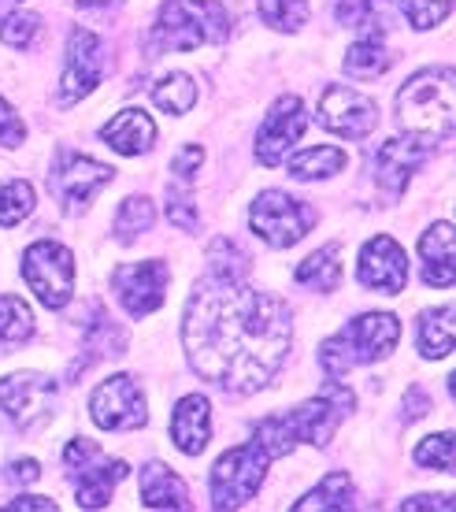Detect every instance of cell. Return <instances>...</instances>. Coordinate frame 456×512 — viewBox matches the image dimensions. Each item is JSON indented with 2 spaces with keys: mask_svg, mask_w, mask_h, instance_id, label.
Segmentation results:
<instances>
[{
  "mask_svg": "<svg viewBox=\"0 0 456 512\" xmlns=\"http://www.w3.org/2000/svg\"><path fill=\"white\" fill-rule=\"evenodd\" d=\"M34 338V312L26 308L23 297L0 294V342L4 346H23Z\"/></svg>",
  "mask_w": 456,
  "mask_h": 512,
  "instance_id": "obj_29",
  "label": "cell"
},
{
  "mask_svg": "<svg viewBox=\"0 0 456 512\" xmlns=\"http://www.w3.org/2000/svg\"><path fill=\"white\" fill-rule=\"evenodd\" d=\"M0 405L15 420V427L34 431L38 423L49 420L52 405H56V383L41 372H15L0 379Z\"/></svg>",
  "mask_w": 456,
  "mask_h": 512,
  "instance_id": "obj_13",
  "label": "cell"
},
{
  "mask_svg": "<svg viewBox=\"0 0 456 512\" xmlns=\"http://www.w3.org/2000/svg\"><path fill=\"white\" fill-rule=\"evenodd\" d=\"M101 138L112 145L115 153L141 156L156 145V123H152L141 108H123V112H119V116L101 130Z\"/></svg>",
  "mask_w": 456,
  "mask_h": 512,
  "instance_id": "obj_20",
  "label": "cell"
},
{
  "mask_svg": "<svg viewBox=\"0 0 456 512\" xmlns=\"http://www.w3.org/2000/svg\"><path fill=\"white\" fill-rule=\"evenodd\" d=\"M453 8V0H401V12L416 30H434Z\"/></svg>",
  "mask_w": 456,
  "mask_h": 512,
  "instance_id": "obj_37",
  "label": "cell"
},
{
  "mask_svg": "<svg viewBox=\"0 0 456 512\" xmlns=\"http://www.w3.org/2000/svg\"><path fill=\"white\" fill-rule=\"evenodd\" d=\"M34 212V186L26 179H12L0 186V227H15Z\"/></svg>",
  "mask_w": 456,
  "mask_h": 512,
  "instance_id": "obj_31",
  "label": "cell"
},
{
  "mask_svg": "<svg viewBox=\"0 0 456 512\" xmlns=\"http://www.w3.org/2000/svg\"><path fill=\"white\" fill-rule=\"evenodd\" d=\"M353 412V390L342 383H327L312 401L297 405L293 412H282V416H267L256 427V438L260 446L267 449V457H290L297 446H330L334 431L342 427V416Z\"/></svg>",
  "mask_w": 456,
  "mask_h": 512,
  "instance_id": "obj_2",
  "label": "cell"
},
{
  "mask_svg": "<svg viewBox=\"0 0 456 512\" xmlns=\"http://www.w3.org/2000/svg\"><path fill=\"white\" fill-rule=\"evenodd\" d=\"M4 509H26V512H56L60 505L52 498H30V494H23V498H12L4 501Z\"/></svg>",
  "mask_w": 456,
  "mask_h": 512,
  "instance_id": "obj_41",
  "label": "cell"
},
{
  "mask_svg": "<svg viewBox=\"0 0 456 512\" xmlns=\"http://www.w3.org/2000/svg\"><path fill=\"white\" fill-rule=\"evenodd\" d=\"M431 156L427 141L412 138V134H401V138L382 141L375 156H371V171H375V182L390 197H401V190L408 186V179L416 175V167Z\"/></svg>",
  "mask_w": 456,
  "mask_h": 512,
  "instance_id": "obj_18",
  "label": "cell"
},
{
  "mask_svg": "<svg viewBox=\"0 0 456 512\" xmlns=\"http://www.w3.org/2000/svg\"><path fill=\"white\" fill-rule=\"evenodd\" d=\"M401 509L405 512H416V509H438V512H449L453 509V498L449 494H423V498H412V501H401Z\"/></svg>",
  "mask_w": 456,
  "mask_h": 512,
  "instance_id": "obj_40",
  "label": "cell"
},
{
  "mask_svg": "<svg viewBox=\"0 0 456 512\" xmlns=\"http://www.w3.org/2000/svg\"><path fill=\"white\" fill-rule=\"evenodd\" d=\"M419 353L427 360H445L453 353V305H442L434 312H423L416 331Z\"/></svg>",
  "mask_w": 456,
  "mask_h": 512,
  "instance_id": "obj_25",
  "label": "cell"
},
{
  "mask_svg": "<svg viewBox=\"0 0 456 512\" xmlns=\"http://www.w3.org/2000/svg\"><path fill=\"white\" fill-rule=\"evenodd\" d=\"M41 34H45V23L34 12H8L0 19V41L12 49H30Z\"/></svg>",
  "mask_w": 456,
  "mask_h": 512,
  "instance_id": "obj_33",
  "label": "cell"
},
{
  "mask_svg": "<svg viewBox=\"0 0 456 512\" xmlns=\"http://www.w3.org/2000/svg\"><path fill=\"white\" fill-rule=\"evenodd\" d=\"M112 294L130 316H149L167 301V264L164 260L119 264L112 275Z\"/></svg>",
  "mask_w": 456,
  "mask_h": 512,
  "instance_id": "obj_14",
  "label": "cell"
},
{
  "mask_svg": "<svg viewBox=\"0 0 456 512\" xmlns=\"http://www.w3.org/2000/svg\"><path fill=\"white\" fill-rule=\"evenodd\" d=\"M401 342V320L390 312H364L342 327V331L327 338L319 346V364L330 379L345 375L356 364H375L386 360Z\"/></svg>",
  "mask_w": 456,
  "mask_h": 512,
  "instance_id": "obj_4",
  "label": "cell"
},
{
  "mask_svg": "<svg viewBox=\"0 0 456 512\" xmlns=\"http://www.w3.org/2000/svg\"><path fill=\"white\" fill-rule=\"evenodd\" d=\"M152 104L160 112H167V116H186L193 104H197V82L190 75H182V71L160 78L152 86Z\"/></svg>",
  "mask_w": 456,
  "mask_h": 512,
  "instance_id": "obj_27",
  "label": "cell"
},
{
  "mask_svg": "<svg viewBox=\"0 0 456 512\" xmlns=\"http://www.w3.org/2000/svg\"><path fill=\"white\" fill-rule=\"evenodd\" d=\"M64 461L75 468V498L82 509H104L112 501V490L119 479H127V464L104 457L89 438H71L64 449Z\"/></svg>",
  "mask_w": 456,
  "mask_h": 512,
  "instance_id": "obj_9",
  "label": "cell"
},
{
  "mask_svg": "<svg viewBox=\"0 0 456 512\" xmlns=\"http://www.w3.org/2000/svg\"><path fill=\"white\" fill-rule=\"evenodd\" d=\"M152 219H156V205H152L149 197H127L119 205V216H115V238L119 242H134V238L149 231Z\"/></svg>",
  "mask_w": 456,
  "mask_h": 512,
  "instance_id": "obj_30",
  "label": "cell"
},
{
  "mask_svg": "<svg viewBox=\"0 0 456 512\" xmlns=\"http://www.w3.org/2000/svg\"><path fill=\"white\" fill-rule=\"evenodd\" d=\"M78 8H115L119 0H75Z\"/></svg>",
  "mask_w": 456,
  "mask_h": 512,
  "instance_id": "obj_43",
  "label": "cell"
},
{
  "mask_svg": "<svg viewBox=\"0 0 456 512\" xmlns=\"http://www.w3.org/2000/svg\"><path fill=\"white\" fill-rule=\"evenodd\" d=\"M208 264H212V275L245 279V271H249V256L241 253L238 245H234L227 234H223V238H216V242L208 245Z\"/></svg>",
  "mask_w": 456,
  "mask_h": 512,
  "instance_id": "obj_34",
  "label": "cell"
},
{
  "mask_svg": "<svg viewBox=\"0 0 456 512\" xmlns=\"http://www.w3.org/2000/svg\"><path fill=\"white\" fill-rule=\"evenodd\" d=\"M167 219L175 223V227H182V231H193L201 219H197V205H193V193L186 190V182H178L167 190V205H164Z\"/></svg>",
  "mask_w": 456,
  "mask_h": 512,
  "instance_id": "obj_36",
  "label": "cell"
},
{
  "mask_svg": "<svg viewBox=\"0 0 456 512\" xmlns=\"http://www.w3.org/2000/svg\"><path fill=\"white\" fill-rule=\"evenodd\" d=\"M204 164V149L201 145H186L182 153L175 156V164H171V175H175L178 182H193V175H197V167Z\"/></svg>",
  "mask_w": 456,
  "mask_h": 512,
  "instance_id": "obj_39",
  "label": "cell"
},
{
  "mask_svg": "<svg viewBox=\"0 0 456 512\" xmlns=\"http://www.w3.org/2000/svg\"><path fill=\"white\" fill-rule=\"evenodd\" d=\"M112 175L115 171L101 160H89L82 153H64L52 167L49 190L64 208H82L112 182Z\"/></svg>",
  "mask_w": 456,
  "mask_h": 512,
  "instance_id": "obj_15",
  "label": "cell"
},
{
  "mask_svg": "<svg viewBox=\"0 0 456 512\" xmlns=\"http://www.w3.org/2000/svg\"><path fill=\"white\" fill-rule=\"evenodd\" d=\"M304 130H308V112H304L301 97H279L256 134V160L267 167L282 164Z\"/></svg>",
  "mask_w": 456,
  "mask_h": 512,
  "instance_id": "obj_16",
  "label": "cell"
},
{
  "mask_svg": "<svg viewBox=\"0 0 456 512\" xmlns=\"http://www.w3.org/2000/svg\"><path fill=\"white\" fill-rule=\"evenodd\" d=\"M345 164H349V156L345 149L338 145H312V149H304L290 160V175L297 182H312V179H334V175H342Z\"/></svg>",
  "mask_w": 456,
  "mask_h": 512,
  "instance_id": "obj_24",
  "label": "cell"
},
{
  "mask_svg": "<svg viewBox=\"0 0 456 512\" xmlns=\"http://www.w3.org/2000/svg\"><path fill=\"white\" fill-rule=\"evenodd\" d=\"M208 438H212V409L201 394H186L175 405V416H171V442L186 457H201Z\"/></svg>",
  "mask_w": 456,
  "mask_h": 512,
  "instance_id": "obj_19",
  "label": "cell"
},
{
  "mask_svg": "<svg viewBox=\"0 0 456 512\" xmlns=\"http://www.w3.org/2000/svg\"><path fill=\"white\" fill-rule=\"evenodd\" d=\"M290 338V308L245 279L208 275L186 301L182 342L193 372L234 394L264 390L290 353Z\"/></svg>",
  "mask_w": 456,
  "mask_h": 512,
  "instance_id": "obj_1",
  "label": "cell"
},
{
  "mask_svg": "<svg viewBox=\"0 0 456 512\" xmlns=\"http://www.w3.org/2000/svg\"><path fill=\"white\" fill-rule=\"evenodd\" d=\"M23 138H26L23 119L15 116L12 104L0 97V145H4V149H15V145H23Z\"/></svg>",
  "mask_w": 456,
  "mask_h": 512,
  "instance_id": "obj_38",
  "label": "cell"
},
{
  "mask_svg": "<svg viewBox=\"0 0 456 512\" xmlns=\"http://www.w3.org/2000/svg\"><path fill=\"white\" fill-rule=\"evenodd\" d=\"M138 483H141V501H145L149 509H190L193 505L190 487L160 461L145 464Z\"/></svg>",
  "mask_w": 456,
  "mask_h": 512,
  "instance_id": "obj_22",
  "label": "cell"
},
{
  "mask_svg": "<svg viewBox=\"0 0 456 512\" xmlns=\"http://www.w3.org/2000/svg\"><path fill=\"white\" fill-rule=\"evenodd\" d=\"M230 34V15L219 0H164L152 26V49L190 52L201 45H223Z\"/></svg>",
  "mask_w": 456,
  "mask_h": 512,
  "instance_id": "obj_5",
  "label": "cell"
},
{
  "mask_svg": "<svg viewBox=\"0 0 456 512\" xmlns=\"http://www.w3.org/2000/svg\"><path fill=\"white\" fill-rule=\"evenodd\" d=\"M319 127L330 134H342L349 141L371 138V130L379 127V104L349 86H330L316 104Z\"/></svg>",
  "mask_w": 456,
  "mask_h": 512,
  "instance_id": "obj_11",
  "label": "cell"
},
{
  "mask_svg": "<svg viewBox=\"0 0 456 512\" xmlns=\"http://www.w3.org/2000/svg\"><path fill=\"white\" fill-rule=\"evenodd\" d=\"M390 52H386V45H382V38H371V34H364L360 41H353L349 45V52H345L342 60V71L353 78H379L386 67H390Z\"/></svg>",
  "mask_w": 456,
  "mask_h": 512,
  "instance_id": "obj_26",
  "label": "cell"
},
{
  "mask_svg": "<svg viewBox=\"0 0 456 512\" xmlns=\"http://www.w3.org/2000/svg\"><path fill=\"white\" fill-rule=\"evenodd\" d=\"M23 279L45 308H64L75 294V253L60 242H34L23 253Z\"/></svg>",
  "mask_w": 456,
  "mask_h": 512,
  "instance_id": "obj_8",
  "label": "cell"
},
{
  "mask_svg": "<svg viewBox=\"0 0 456 512\" xmlns=\"http://www.w3.org/2000/svg\"><path fill=\"white\" fill-rule=\"evenodd\" d=\"M267 449L260 442L227 449L212 468V505L216 509H241L256 498V490L267 475Z\"/></svg>",
  "mask_w": 456,
  "mask_h": 512,
  "instance_id": "obj_6",
  "label": "cell"
},
{
  "mask_svg": "<svg viewBox=\"0 0 456 512\" xmlns=\"http://www.w3.org/2000/svg\"><path fill=\"white\" fill-rule=\"evenodd\" d=\"M293 279L308 286V290H316V294H334L338 286H342V245L330 242L323 249L301 260L297 271H293Z\"/></svg>",
  "mask_w": 456,
  "mask_h": 512,
  "instance_id": "obj_23",
  "label": "cell"
},
{
  "mask_svg": "<svg viewBox=\"0 0 456 512\" xmlns=\"http://www.w3.org/2000/svg\"><path fill=\"white\" fill-rule=\"evenodd\" d=\"M93 423L104 431H134L149 423V409H145V394L130 375H112L93 390L89 401Z\"/></svg>",
  "mask_w": 456,
  "mask_h": 512,
  "instance_id": "obj_12",
  "label": "cell"
},
{
  "mask_svg": "<svg viewBox=\"0 0 456 512\" xmlns=\"http://www.w3.org/2000/svg\"><path fill=\"white\" fill-rule=\"evenodd\" d=\"M419 256H423V282L449 290L453 286V223H434L419 238Z\"/></svg>",
  "mask_w": 456,
  "mask_h": 512,
  "instance_id": "obj_21",
  "label": "cell"
},
{
  "mask_svg": "<svg viewBox=\"0 0 456 512\" xmlns=\"http://www.w3.org/2000/svg\"><path fill=\"white\" fill-rule=\"evenodd\" d=\"M356 275L368 290H379V294H401L408 282V260L405 249L393 242L390 234H379L371 238L364 249H360V264H356Z\"/></svg>",
  "mask_w": 456,
  "mask_h": 512,
  "instance_id": "obj_17",
  "label": "cell"
},
{
  "mask_svg": "<svg viewBox=\"0 0 456 512\" xmlns=\"http://www.w3.org/2000/svg\"><path fill=\"white\" fill-rule=\"evenodd\" d=\"M416 464L419 468H434V472H453V435L442 431V435L423 438L416 446Z\"/></svg>",
  "mask_w": 456,
  "mask_h": 512,
  "instance_id": "obj_35",
  "label": "cell"
},
{
  "mask_svg": "<svg viewBox=\"0 0 456 512\" xmlns=\"http://www.w3.org/2000/svg\"><path fill=\"white\" fill-rule=\"evenodd\" d=\"M41 479V464L38 461H12V483L19 487H30Z\"/></svg>",
  "mask_w": 456,
  "mask_h": 512,
  "instance_id": "obj_42",
  "label": "cell"
},
{
  "mask_svg": "<svg viewBox=\"0 0 456 512\" xmlns=\"http://www.w3.org/2000/svg\"><path fill=\"white\" fill-rule=\"evenodd\" d=\"M397 127L401 134L434 145L453 130V67H427L397 93Z\"/></svg>",
  "mask_w": 456,
  "mask_h": 512,
  "instance_id": "obj_3",
  "label": "cell"
},
{
  "mask_svg": "<svg viewBox=\"0 0 456 512\" xmlns=\"http://www.w3.org/2000/svg\"><path fill=\"white\" fill-rule=\"evenodd\" d=\"M256 12L275 30H301L308 19V0H256Z\"/></svg>",
  "mask_w": 456,
  "mask_h": 512,
  "instance_id": "obj_32",
  "label": "cell"
},
{
  "mask_svg": "<svg viewBox=\"0 0 456 512\" xmlns=\"http://www.w3.org/2000/svg\"><path fill=\"white\" fill-rule=\"evenodd\" d=\"M249 227L271 249H290L316 227V208L282 190H264L249 208Z\"/></svg>",
  "mask_w": 456,
  "mask_h": 512,
  "instance_id": "obj_7",
  "label": "cell"
},
{
  "mask_svg": "<svg viewBox=\"0 0 456 512\" xmlns=\"http://www.w3.org/2000/svg\"><path fill=\"white\" fill-rule=\"evenodd\" d=\"M297 512H319V509H353V483L345 472H330L316 490H308L297 505Z\"/></svg>",
  "mask_w": 456,
  "mask_h": 512,
  "instance_id": "obj_28",
  "label": "cell"
},
{
  "mask_svg": "<svg viewBox=\"0 0 456 512\" xmlns=\"http://www.w3.org/2000/svg\"><path fill=\"white\" fill-rule=\"evenodd\" d=\"M104 78V45L101 38L75 26L67 34V60H64V78H60V104H78L86 101L89 93L101 86Z\"/></svg>",
  "mask_w": 456,
  "mask_h": 512,
  "instance_id": "obj_10",
  "label": "cell"
}]
</instances>
